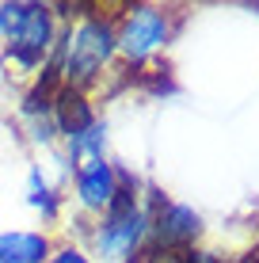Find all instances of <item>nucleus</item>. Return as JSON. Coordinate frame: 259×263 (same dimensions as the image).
<instances>
[{"instance_id":"8","label":"nucleus","mask_w":259,"mask_h":263,"mask_svg":"<svg viewBox=\"0 0 259 263\" xmlns=\"http://www.w3.org/2000/svg\"><path fill=\"white\" fill-rule=\"evenodd\" d=\"M50 240L42 233H0V263H42Z\"/></svg>"},{"instance_id":"7","label":"nucleus","mask_w":259,"mask_h":263,"mask_svg":"<svg viewBox=\"0 0 259 263\" xmlns=\"http://www.w3.org/2000/svg\"><path fill=\"white\" fill-rule=\"evenodd\" d=\"M53 122H57V130L69 134V138L84 134L88 126L95 122V115H92V107H88V99H84L80 88H69V84L57 88V96H53Z\"/></svg>"},{"instance_id":"9","label":"nucleus","mask_w":259,"mask_h":263,"mask_svg":"<svg viewBox=\"0 0 259 263\" xmlns=\"http://www.w3.org/2000/svg\"><path fill=\"white\" fill-rule=\"evenodd\" d=\"M103 145H107V122L95 119L88 126L84 134H76V138H69V160H73V168L80 160H92V157H103Z\"/></svg>"},{"instance_id":"6","label":"nucleus","mask_w":259,"mask_h":263,"mask_svg":"<svg viewBox=\"0 0 259 263\" xmlns=\"http://www.w3.org/2000/svg\"><path fill=\"white\" fill-rule=\"evenodd\" d=\"M114 191H118V172L107 164V157H92L76 164V195L88 210H107Z\"/></svg>"},{"instance_id":"4","label":"nucleus","mask_w":259,"mask_h":263,"mask_svg":"<svg viewBox=\"0 0 259 263\" xmlns=\"http://www.w3.org/2000/svg\"><path fill=\"white\" fill-rule=\"evenodd\" d=\"M114 34H118V50L126 53V61L141 65L149 53H156L168 42L172 23H168V12H160L153 4H137L126 12V20H122V27Z\"/></svg>"},{"instance_id":"3","label":"nucleus","mask_w":259,"mask_h":263,"mask_svg":"<svg viewBox=\"0 0 259 263\" xmlns=\"http://www.w3.org/2000/svg\"><path fill=\"white\" fill-rule=\"evenodd\" d=\"M0 34L8 39V53L15 65L34 69L53 50V15L46 4H0Z\"/></svg>"},{"instance_id":"2","label":"nucleus","mask_w":259,"mask_h":263,"mask_svg":"<svg viewBox=\"0 0 259 263\" xmlns=\"http://www.w3.org/2000/svg\"><path fill=\"white\" fill-rule=\"evenodd\" d=\"M145 237H149V210H141L137 202V179L118 172V191H114L111 206L103 210V221L95 229V244H99L103 256L126 259L141 248Z\"/></svg>"},{"instance_id":"1","label":"nucleus","mask_w":259,"mask_h":263,"mask_svg":"<svg viewBox=\"0 0 259 263\" xmlns=\"http://www.w3.org/2000/svg\"><path fill=\"white\" fill-rule=\"evenodd\" d=\"M118 50V34L114 27L99 20V15H88L84 23H76V31H69L65 39L57 42V61H61V80L69 88H84L92 84L103 72V65L114 58Z\"/></svg>"},{"instance_id":"5","label":"nucleus","mask_w":259,"mask_h":263,"mask_svg":"<svg viewBox=\"0 0 259 263\" xmlns=\"http://www.w3.org/2000/svg\"><path fill=\"white\" fill-rule=\"evenodd\" d=\"M202 233V221L191 206L183 202H164L160 195L156 210H149V244L160 252H183L191 248L194 237Z\"/></svg>"},{"instance_id":"11","label":"nucleus","mask_w":259,"mask_h":263,"mask_svg":"<svg viewBox=\"0 0 259 263\" xmlns=\"http://www.w3.org/2000/svg\"><path fill=\"white\" fill-rule=\"evenodd\" d=\"M50 263H88V256H84V252H76V248H61Z\"/></svg>"},{"instance_id":"10","label":"nucleus","mask_w":259,"mask_h":263,"mask_svg":"<svg viewBox=\"0 0 259 263\" xmlns=\"http://www.w3.org/2000/svg\"><path fill=\"white\" fill-rule=\"evenodd\" d=\"M27 198H31L34 210H42L46 217L57 214V195L50 191V183L42 179V172H38V168H34V172H31V179H27Z\"/></svg>"}]
</instances>
